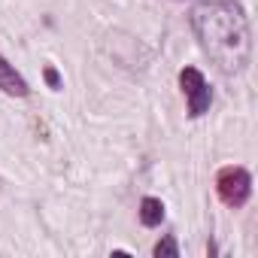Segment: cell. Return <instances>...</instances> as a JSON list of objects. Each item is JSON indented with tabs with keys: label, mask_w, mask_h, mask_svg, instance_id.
<instances>
[{
	"label": "cell",
	"mask_w": 258,
	"mask_h": 258,
	"mask_svg": "<svg viewBox=\"0 0 258 258\" xmlns=\"http://www.w3.org/2000/svg\"><path fill=\"white\" fill-rule=\"evenodd\" d=\"M191 28L204 55L222 73H243L252 58L249 19L231 0H204L191 10Z\"/></svg>",
	"instance_id": "6da1fadb"
},
{
	"label": "cell",
	"mask_w": 258,
	"mask_h": 258,
	"mask_svg": "<svg viewBox=\"0 0 258 258\" xmlns=\"http://www.w3.org/2000/svg\"><path fill=\"white\" fill-rule=\"evenodd\" d=\"M216 188H219V198L228 207H243L252 195V176L243 167H225V170H219Z\"/></svg>",
	"instance_id": "7a4b0ae2"
},
{
	"label": "cell",
	"mask_w": 258,
	"mask_h": 258,
	"mask_svg": "<svg viewBox=\"0 0 258 258\" xmlns=\"http://www.w3.org/2000/svg\"><path fill=\"white\" fill-rule=\"evenodd\" d=\"M179 85H182V91H185V97H188V112H191L195 118L204 115V112L210 109V103H213V91H210L204 73L195 70V67H185V70L179 73Z\"/></svg>",
	"instance_id": "3957f363"
},
{
	"label": "cell",
	"mask_w": 258,
	"mask_h": 258,
	"mask_svg": "<svg viewBox=\"0 0 258 258\" xmlns=\"http://www.w3.org/2000/svg\"><path fill=\"white\" fill-rule=\"evenodd\" d=\"M0 91L4 94H10V97H28V82L16 73V67L0 55Z\"/></svg>",
	"instance_id": "277c9868"
},
{
	"label": "cell",
	"mask_w": 258,
	"mask_h": 258,
	"mask_svg": "<svg viewBox=\"0 0 258 258\" xmlns=\"http://www.w3.org/2000/svg\"><path fill=\"white\" fill-rule=\"evenodd\" d=\"M161 219H164V204L158 198H143L140 201V222L146 228H155V225H161Z\"/></svg>",
	"instance_id": "5b68a950"
},
{
	"label": "cell",
	"mask_w": 258,
	"mask_h": 258,
	"mask_svg": "<svg viewBox=\"0 0 258 258\" xmlns=\"http://www.w3.org/2000/svg\"><path fill=\"white\" fill-rule=\"evenodd\" d=\"M176 255H179V246H176L173 237H164V240L155 246V258H176Z\"/></svg>",
	"instance_id": "8992f818"
},
{
	"label": "cell",
	"mask_w": 258,
	"mask_h": 258,
	"mask_svg": "<svg viewBox=\"0 0 258 258\" xmlns=\"http://www.w3.org/2000/svg\"><path fill=\"white\" fill-rule=\"evenodd\" d=\"M46 82H49L52 88H61V76H58L55 67H46Z\"/></svg>",
	"instance_id": "52a82bcc"
}]
</instances>
